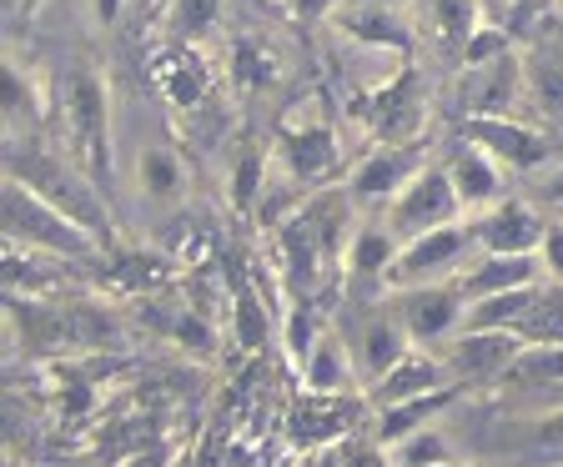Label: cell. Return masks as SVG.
Wrapping results in <instances>:
<instances>
[{"instance_id":"obj_1","label":"cell","mask_w":563,"mask_h":467,"mask_svg":"<svg viewBox=\"0 0 563 467\" xmlns=\"http://www.w3.org/2000/svg\"><path fill=\"white\" fill-rule=\"evenodd\" d=\"M0 232L5 246H25V252H46L60 262H96L101 257V236L86 232L81 222H70L66 211L41 201L31 187L5 176V207H0Z\"/></svg>"},{"instance_id":"obj_2","label":"cell","mask_w":563,"mask_h":467,"mask_svg":"<svg viewBox=\"0 0 563 467\" xmlns=\"http://www.w3.org/2000/svg\"><path fill=\"white\" fill-rule=\"evenodd\" d=\"M5 176L31 187L41 201H51L56 211H66L70 222H81L86 232H96L106 242L111 236V216H106V201L96 191V176L86 171L76 156H51V152H11Z\"/></svg>"},{"instance_id":"obj_3","label":"cell","mask_w":563,"mask_h":467,"mask_svg":"<svg viewBox=\"0 0 563 467\" xmlns=\"http://www.w3.org/2000/svg\"><path fill=\"white\" fill-rule=\"evenodd\" d=\"M60 101H66L70 156L101 181L111 171V96H106V81L91 66H76L66 76V96Z\"/></svg>"},{"instance_id":"obj_4","label":"cell","mask_w":563,"mask_h":467,"mask_svg":"<svg viewBox=\"0 0 563 467\" xmlns=\"http://www.w3.org/2000/svg\"><path fill=\"white\" fill-rule=\"evenodd\" d=\"M272 162L287 181L297 187H322L342 171V141L338 126H332L322 111L317 116H302V111H287L277 126V146H272Z\"/></svg>"},{"instance_id":"obj_5","label":"cell","mask_w":563,"mask_h":467,"mask_svg":"<svg viewBox=\"0 0 563 467\" xmlns=\"http://www.w3.org/2000/svg\"><path fill=\"white\" fill-rule=\"evenodd\" d=\"M478 242H473V226L468 216L463 222H448L438 232H422L412 242L398 246V262L387 271V292H402V287H428V281H453L457 271L473 262Z\"/></svg>"},{"instance_id":"obj_6","label":"cell","mask_w":563,"mask_h":467,"mask_svg":"<svg viewBox=\"0 0 563 467\" xmlns=\"http://www.w3.org/2000/svg\"><path fill=\"white\" fill-rule=\"evenodd\" d=\"M463 216H468V211H463V201H457V191H453V181H448V166L443 162L418 166V171L408 176V187H402L398 197L383 207V222L393 226V236H398V242H412V236L438 232V226L463 222Z\"/></svg>"},{"instance_id":"obj_7","label":"cell","mask_w":563,"mask_h":467,"mask_svg":"<svg viewBox=\"0 0 563 467\" xmlns=\"http://www.w3.org/2000/svg\"><path fill=\"white\" fill-rule=\"evenodd\" d=\"M478 252H498V257H539L543 236L553 222H543V211L523 197H498L493 207L468 216Z\"/></svg>"},{"instance_id":"obj_8","label":"cell","mask_w":563,"mask_h":467,"mask_svg":"<svg viewBox=\"0 0 563 467\" xmlns=\"http://www.w3.org/2000/svg\"><path fill=\"white\" fill-rule=\"evenodd\" d=\"M398 307L402 327L418 347H443L448 337L463 332V316H468V297L457 281H428V287H402V292H387Z\"/></svg>"},{"instance_id":"obj_9","label":"cell","mask_w":563,"mask_h":467,"mask_svg":"<svg viewBox=\"0 0 563 467\" xmlns=\"http://www.w3.org/2000/svg\"><path fill=\"white\" fill-rule=\"evenodd\" d=\"M463 136L478 141L493 162L508 176H539L543 166H553V141L543 136V121H518V116H473L463 126Z\"/></svg>"},{"instance_id":"obj_10","label":"cell","mask_w":563,"mask_h":467,"mask_svg":"<svg viewBox=\"0 0 563 467\" xmlns=\"http://www.w3.org/2000/svg\"><path fill=\"white\" fill-rule=\"evenodd\" d=\"M347 347H352V367H357V387L367 392V387L383 382V377L402 363V352L412 347V337H408V327H402L398 307L387 302V307H367V312L357 316Z\"/></svg>"},{"instance_id":"obj_11","label":"cell","mask_w":563,"mask_h":467,"mask_svg":"<svg viewBox=\"0 0 563 467\" xmlns=\"http://www.w3.org/2000/svg\"><path fill=\"white\" fill-rule=\"evenodd\" d=\"M418 156H422V146H412V141H387V146L367 152L347 176V197L357 201V207L383 211L387 201L408 187V176L418 171V166H428V162H418Z\"/></svg>"},{"instance_id":"obj_12","label":"cell","mask_w":563,"mask_h":467,"mask_svg":"<svg viewBox=\"0 0 563 467\" xmlns=\"http://www.w3.org/2000/svg\"><path fill=\"white\" fill-rule=\"evenodd\" d=\"M443 387H457L453 367H448V357L438 347H418L412 342L408 352H402V363L393 367V373L383 377V382H373L363 392L373 408H393V402H412V398H428V392H443Z\"/></svg>"},{"instance_id":"obj_13","label":"cell","mask_w":563,"mask_h":467,"mask_svg":"<svg viewBox=\"0 0 563 467\" xmlns=\"http://www.w3.org/2000/svg\"><path fill=\"white\" fill-rule=\"evenodd\" d=\"M518 105H528L523 56L518 51L488 60V66H468V81H463V111H468V121L473 116H518Z\"/></svg>"},{"instance_id":"obj_14","label":"cell","mask_w":563,"mask_h":467,"mask_svg":"<svg viewBox=\"0 0 563 467\" xmlns=\"http://www.w3.org/2000/svg\"><path fill=\"white\" fill-rule=\"evenodd\" d=\"M443 166H448V181H453V191H457V201H463L468 216L483 211V207H493L498 197H508V171L483 152L478 141H468V136L453 141L448 156H443Z\"/></svg>"},{"instance_id":"obj_15","label":"cell","mask_w":563,"mask_h":467,"mask_svg":"<svg viewBox=\"0 0 563 467\" xmlns=\"http://www.w3.org/2000/svg\"><path fill=\"white\" fill-rule=\"evenodd\" d=\"M352 46H377V51H402L408 46V15L387 0H338L328 15Z\"/></svg>"},{"instance_id":"obj_16","label":"cell","mask_w":563,"mask_h":467,"mask_svg":"<svg viewBox=\"0 0 563 467\" xmlns=\"http://www.w3.org/2000/svg\"><path fill=\"white\" fill-rule=\"evenodd\" d=\"M438 352L448 357V367H453L457 382H468V377L504 373L518 352H523V337H518V332H473V327H463L457 337H448Z\"/></svg>"},{"instance_id":"obj_17","label":"cell","mask_w":563,"mask_h":467,"mask_svg":"<svg viewBox=\"0 0 563 467\" xmlns=\"http://www.w3.org/2000/svg\"><path fill=\"white\" fill-rule=\"evenodd\" d=\"M152 81L172 111H191V105L207 101L211 70H207V60L197 56V46H166L162 56L152 60Z\"/></svg>"},{"instance_id":"obj_18","label":"cell","mask_w":563,"mask_h":467,"mask_svg":"<svg viewBox=\"0 0 563 467\" xmlns=\"http://www.w3.org/2000/svg\"><path fill=\"white\" fill-rule=\"evenodd\" d=\"M543 252L539 257H498V252H473V262L457 271V287L463 297H493V292H514V287H528V281H543Z\"/></svg>"},{"instance_id":"obj_19","label":"cell","mask_w":563,"mask_h":467,"mask_svg":"<svg viewBox=\"0 0 563 467\" xmlns=\"http://www.w3.org/2000/svg\"><path fill=\"white\" fill-rule=\"evenodd\" d=\"M302 382H307V392H317V398H342V392L357 382L352 347L342 332L317 327L312 347H307V357H302Z\"/></svg>"},{"instance_id":"obj_20","label":"cell","mask_w":563,"mask_h":467,"mask_svg":"<svg viewBox=\"0 0 563 467\" xmlns=\"http://www.w3.org/2000/svg\"><path fill=\"white\" fill-rule=\"evenodd\" d=\"M398 246L402 242L393 236V226L383 222V211H367V216H357V226H352L342 267H347L357 281H387L393 262H398Z\"/></svg>"},{"instance_id":"obj_21","label":"cell","mask_w":563,"mask_h":467,"mask_svg":"<svg viewBox=\"0 0 563 467\" xmlns=\"http://www.w3.org/2000/svg\"><path fill=\"white\" fill-rule=\"evenodd\" d=\"M549 281V277H543ZM543 281H528V287H514V292H493V297H473L463 327L473 332H518V322L528 316V307L539 302Z\"/></svg>"},{"instance_id":"obj_22","label":"cell","mask_w":563,"mask_h":467,"mask_svg":"<svg viewBox=\"0 0 563 467\" xmlns=\"http://www.w3.org/2000/svg\"><path fill=\"white\" fill-rule=\"evenodd\" d=\"M267 181H272V152H262L252 136H242L236 141V152H232V176H227V197H232V207L236 211H257Z\"/></svg>"},{"instance_id":"obj_23","label":"cell","mask_w":563,"mask_h":467,"mask_svg":"<svg viewBox=\"0 0 563 467\" xmlns=\"http://www.w3.org/2000/svg\"><path fill=\"white\" fill-rule=\"evenodd\" d=\"M457 387H443V392H428V398H412V402H393V408H377V433L373 443L393 447L398 437L418 433V427H433V418L453 402Z\"/></svg>"},{"instance_id":"obj_24","label":"cell","mask_w":563,"mask_h":467,"mask_svg":"<svg viewBox=\"0 0 563 467\" xmlns=\"http://www.w3.org/2000/svg\"><path fill=\"white\" fill-rule=\"evenodd\" d=\"M136 187L146 201H176L187 187V171H181V156L172 146H141L136 156Z\"/></svg>"},{"instance_id":"obj_25","label":"cell","mask_w":563,"mask_h":467,"mask_svg":"<svg viewBox=\"0 0 563 467\" xmlns=\"http://www.w3.org/2000/svg\"><path fill=\"white\" fill-rule=\"evenodd\" d=\"M518 337L523 347H559L563 342V281H543L539 302L528 307V316L518 322Z\"/></svg>"},{"instance_id":"obj_26","label":"cell","mask_w":563,"mask_h":467,"mask_svg":"<svg viewBox=\"0 0 563 467\" xmlns=\"http://www.w3.org/2000/svg\"><path fill=\"white\" fill-rule=\"evenodd\" d=\"M498 377L514 387H549V392H559L563 387V342L559 347H523Z\"/></svg>"},{"instance_id":"obj_27","label":"cell","mask_w":563,"mask_h":467,"mask_svg":"<svg viewBox=\"0 0 563 467\" xmlns=\"http://www.w3.org/2000/svg\"><path fill=\"white\" fill-rule=\"evenodd\" d=\"M523 96H528V111L539 121L563 116V66L559 60H523Z\"/></svg>"},{"instance_id":"obj_28","label":"cell","mask_w":563,"mask_h":467,"mask_svg":"<svg viewBox=\"0 0 563 467\" xmlns=\"http://www.w3.org/2000/svg\"><path fill=\"white\" fill-rule=\"evenodd\" d=\"M222 15V0H176L172 11H166V46H197L201 35L217 25Z\"/></svg>"},{"instance_id":"obj_29","label":"cell","mask_w":563,"mask_h":467,"mask_svg":"<svg viewBox=\"0 0 563 467\" xmlns=\"http://www.w3.org/2000/svg\"><path fill=\"white\" fill-rule=\"evenodd\" d=\"M398 467H453V453H448V437L438 427H418V433L398 437L387 447Z\"/></svg>"},{"instance_id":"obj_30","label":"cell","mask_w":563,"mask_h":467,"mask_svg":"<svg viewBox=\"0 0 563 467\" xmlns=\"http://www.w3.org/2000/svg\"><path fill=\"white\" fill-rule=\"evenodd\" d=\"M232 302H236V347L262 352L267 347V337H272V322H267V307L257 302V287L242 281V287L232 292Z\"/></svg>"},{"instance_id":"obj_31","label":"cell","mask_w":563,"mask_h":467,"mask_svg":"<svg viewBox=\"0 0 563 467\" xmlns=\"http://www.w3.org/2000/svg\"><path fill=\"white\" fill-rule=\"evenodd\" d=\"M41 116V101H35V81H25L21 66H5V126H11V136L25 126V121Z\"/></svg>"},{"instance_id":"obj_32","label":"cell","mask_w":563,"mask_h":467,"mask_svg":"<svg viewBox=\"0 0 563 467\" xmlns=\"http://www.w3.org/2000/svg\"><path fill=\"white\" fill-rule=\"evenodd\" d=\"M433 15H438V25H443V35H448V41H453L457 51H463V41H468V35L483 25L478 0H433Z\"/></svg>"},{"instance_id":"obj_33","label":"cell","mask_w":563,"mask_h":467,"mask_svg":"<svg viewBox=\"0 0 563 467\" xmlns=\"http://www.w3.org/2000/svg\"><path fill=\"white\" fill-rule=\"evenodd\" d=\"M508 35L498 31V25H488L483 21L478 31L468 35V41H463V51H457V56H463V66H488V60H498V56H508Z\"/></svg>"},{"instance_id":"obj_34","label":"cell","mask_w":563,"mask_h":467,"mask_svg":"<svg viewBox=\"0 0 563 467\" xmlns=\"http://www.w3.org/2000/svg\"><path fill=\"white\" fill-rule=\"evenodd\" d=\"M543 271L553 281H563V222H553L549 236H543Z\"/></svg>"},{"instance_id":"obj_35","label":"cell","mask_w":563,"mask_h":467,"mask_svg":"<svg viewBox=\"0 0 563 467\" xmlns=\"http://www.w3.org/2000/svg\"><path fill=\"white\" fill-rule=\"evenodd\" d=\"M533 187H539L543 201L563 207V162H553V171H539V176H533Z\"/></svg>"},{"instance_id":"obj_36","label":"cell","mask_w":563,"mask_h":467,"mask_svg":"<svg viewBox=\"0 0 563 467\" xmlns=\"http://www.w3.org/2000/svg\"><path fill=\"white\" fill-rule=\"evenodd\" d=\"M176 0H131V15L146 25H166V11H172Z\"/></svg>"},{"instance_id":"obj_37","label":"cell","mask_w":563,"mask_h":467,"mask_svg":"<svg viewBox=\"0 0 563 467\" xmlns=\"http://www.w3.org/2000/svg\"><path fill=\"white\" fill-rule=\"evenodd\" d=\"M347 467H398V463H393V453H387L383 443H373V447H363V453L352 457Z\"/></svg>"},{"instance_id":"obj_38","label":"cell","mask_w":563,"mask_h":467,"mask_svg":"<svg viewBox=\"0 0 563 467\" xmlns=\"http://www.w3.org/2000/svg\"><path fill=\"white\" fill-rule=\"evenodd\" d=\"M539 443H563V408H553L549 418L539 422Z\"/></svg>"},{"instance_id":"obj_39","label":"cell","mask_w":563,"mask_h":467,"mask_svg":"<svg viewBox=\"0 0 563 467\" xmlns=\"http://www.w3.org/2000/svg\"><path fill=\"white\" fill-rule=\"evenodd\" d=\"M287 5H292V15H332L338 0H287Z\"/></svg>"},{"instance_id":"obj_40","label":"cell","mask_w":563,"mask_h":467,"mask_svg":"<svg viewBox=\"0 0 563 467\" xmlns=\"http://www.w3.org/2000/svg\"><path fill=\"white\" fill-rule=\"evenodd\" d=\"M514 5H533V0H514Z\"/></svg>"},{"instance_id":"obj_41","label":"cell","mask_w":563,"mask_h":467,"mask_svg":"<svg viewBox=\"0 0 563 467\" xmlns=\"http://www.w3.org/2000/svg\"><path fill=\"white\" fill-rule=\"evenodd\" d=\"M553 5H563V0H553Z\"/></svg>"}]
</instances>
